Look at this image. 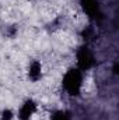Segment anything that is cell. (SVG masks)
Returning <instances> with one entry per match:
<instances>
[{"label":"cell","mask_w":119,"mask_h":120,"mask_svg":"<svg viewBox=\"0 0 119 120\" xmlns=\"http://www.w3.org/2000/svg\"><path fill=\"white\" fill-rule=\"evenodd\" d=\"M28 77L34 82L41 80V77H42V64H41V61L32 60L30 63V66H28Z\"/></svg>","instance_id":"obj_2"},{"label":"cell","mask_w":119,"mask_h":120,"mask_svg":"<svg viewBox=\"0 0 119 120\" xmlns=\"http://www.w3.org/2000/svg\"><path fill=\"white\" fill-rule=\"evenodd\" d=\"M14 117H16V113L10 108H4L0 112V120H13Z\"/></svg>","instance_id":"obj_4"},{"label":"cell","mask_w":119,"mask_h":120,"mask_svg":"<svg viewBox=\"0 0 119 120\" xmlns=\"http://www.w3.org/2000/svg\"><path fill=\"white\" fill-rule=\"evenodd\" d=\"M17 32H18V28L14 24H3L0 27V34H1L3 38H8V39L16 38Z\"/></svg>","instance_id":"obj_3"},{"label":"cell","mask_w":119,"mask_h":120,"mask_svg":"<svg viewBox=\"0 0 119 120\" xmlns=\"http://www.w3.org/2000/svg\"><path fill=\"white\" fill-rule=\"evenodd\" d=\"M35 110H36L35 102L32 99H28L27 102L23 103V106L20 108V110H18V113L16 116L18 117V120H30L32 117V115L35 113Z\"/></svg>","instance_id":"obj_1"}]
</instances>
